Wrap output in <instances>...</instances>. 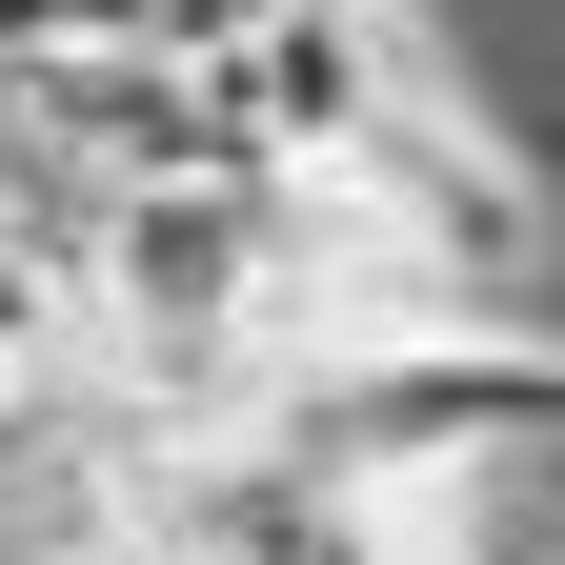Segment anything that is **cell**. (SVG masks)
Masks as SVG:
<instances>
[{
    "label": "cell",
    "mask_w": 565,
    "mask_h": 565,
    "mask_svg": "<svg viewBox=\"0 0 565 565\" xmlns=\"http://www.w3.org/2000/svg\"><path fill=\"white\" fill-rule=\"evenodd\" d=\"M424 82H445V41L404 21V0H243V41H202V102H223V141L282 182V162H343L364 121H404Z\"/></svg>",
    "instance_id": "6da1fadb"
}]
</instances>
